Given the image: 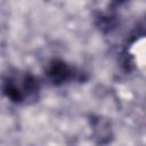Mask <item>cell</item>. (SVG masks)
<instances>
[{"label": "cell", "mask_w": 146, "mask_h": 146, "mask_svg": "<svg viewBox=\"0 0 146 146\" xmlns=\"http://www.w3.org/2000/svg\"><path fill=\"white\" fill-rule=\"evenodd\" d=\"M133 56H135L136 63L140 67H143L144 66V43H143V40L141 41H137V43L135 44Z\"/></svg>", "instance_id": "6da1fadb"}]
</instances>
